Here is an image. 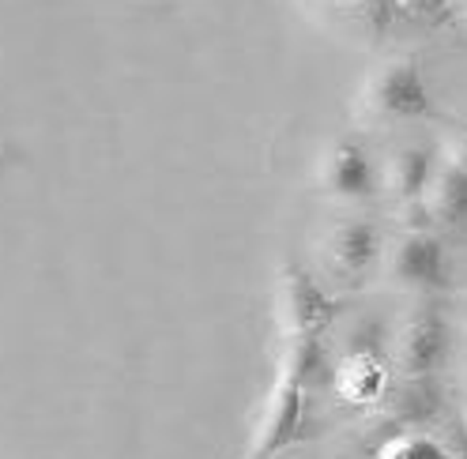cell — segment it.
Here are the masks:
<instances>
[{
    "label": "cell",
    "mask_w": 467,
    "mask_h": 459,
    "mask_svg": "<svg viewBox=\"0 0 467 459\" xmlns=\"http://www.w3.org/2000/svg\"><path fill=\"white\" fill-rule=\"evenodd\" d=\"M456 418H460V425H463V429H467V403H463V407H460V411H456Z\"/></svg>",
    "instance_id": "d6986e66"
},
{
    "label": "cell",
    "mask_w": 467,
    "mask_h": 459,
    "mask_svg": "<svg viewBox=\"0 0 467 459\" xmlns=\"http://www.w3.org/2000/svg\"><path fill=\"white\" fill-rule=\"evenodd\" d=\"M456 19V0H385L381 12H377L373 35H389L396 26H441Z\"/></svg>",
    "instance_id": "7c38bea8"
},
{
    "label": "cell",
    "mask_w": 467,
    "mask_h": 459,
    "mask_svg": "<svg viewBox=\"0 0 467 459\" xmlns=\"http://www.w3.org/2000/svg\"><path fill=\"white\" fill-rule=\"evenodd\" d=\"M373 459H452V452L437 429H415V434H396L377 444Z\"/></svg>",
    "instance_id": "4fadbf2b"
},
{
    "label": "cell",
    "mask_w": 467,
    "mask_h": 459,
    "mask_svg": "<svg viewBox=\"0 0 467 459\" xmlns=\"http://www.w3.org/2000/svg\"><path fill=\"white\" fill-rule=\"evenodd\" d=\"M441 158L467 178V125H456V128L441 139Z\"/></svg>",
    "instance_id": "5bb4252c"
},
{
    "label": "cell",
    "mask_w": 467,
    "mask_h": 459,
    "mask_svg": "<svg viewBox=\"0 0 467 459\" xmlns=\"http://www.w3.org/2000/svg\"><path fill=\"white\" fill-rule=\"evenodd\" d=\"M460 381H463V388H467V351H463V362H460Z\"/></svg>",
    "instance_id": "ac0fdd59"
},
{
    "label": "cell",
    "mask_w": 467,
    "mask_h": 459,
    "mask_svg": "<svg viewBox=\"0 0 467 459\" xmlns=\"http://www.w3.org/2000/svg\"><path fill=\"white\" fill-rule=\"evenodd\" d=\"M385 230L369 211H339L313 238V271L336 294L358 291L377 271L385 256Z\"/></svg>",
    "instance_id": "7a4b0ae2"
},
{
    "label": "cell",
    "mask_w": 467,
    "mask_h": 459,
    "mask_svg": "<svg viewBox=\"0 0 467 459\" xmlns=\"http://www.w3.org/2000/svg\"><path fill=\"white\" fill-rule=\"evenodd\" d=\"M437 166H441V139H430L422 132L392 136V143L381 155V189L392 211L422 204Z\"/></svg>",
    "instance_id": "9c48e42d"
},
{
    "label": "cell",
    "mask_w": 467,
    "mask_h": 459,
    "mask_svg": "<svg viewBox=\"0 0 467 459\" xmlns=\"http://www.w3.org/2000/svg\"><path fill=\"white\" fill-rule=\"evenodd\" d=\"M332 5H339V8H347V12H358L362 26H366V31H373L377 12H381L385 0H332Z\"/></svg>",
    "instance_id": "9a60e30c"
},
{
    "label": "cell",
    "mask_w": 467,
    "mask_h": 459,
    "mask_svg": "<svg viewBox=\"0 0 467 459\" xmlns=\"http://www.w3.org/2000/svg\"><path fill=\"white\" fill-rule=\"evenodd\" d=\"M452 317H456V324L467 332V291L456 298V309H452Z\"/></svg>",
    "instance_id": "2e32d148"
},
{
    "label": "cell",
    "mask_w": 467,
    "mask_h": 459,
    "mask_svg": "<svg viewBox=\"0 0 467 459\" xmlns=\"http://www.w3.org/2000/svg\"><path fill=\"white\" fill-rule=\"evenodd\" d=\"M8 162V148H0V166H5Z\"/></svg>",
    "instance_id": "ffe728a7"
},
{
    "label": "cell",
    "mask_w": 467,
    "mask_h": 459,
    "mask_svg": "<svg viewBox=\"0 0 467 459\" xmlns=\"http://www.w3.org/2000/svg\"><path fill=\"white\" fill-rule=\"evenodd\" d=\"M313 437H317L313 392L275 372L272 388L265 392V399H260V407H256L242 459H275L286 448H298Z\"/></svg>",
    "instance_id": "8992f818"
},
{
    "label": "cell",
    "mask_w": 467,
    "mask_h": 459,
    "mask_svg": "<svg viewBox=\"0 0 467 459\" xmlns=\"http://www.w3.org/2000/svg\"><path fill=\"white\" fill-rule=\"evenodd\" d=\"M449 418V392L437 377H392L385 395L366 411V437L369 452L385 444L396 434H415V429H441Z\"/></svg>",
    "instance_id": "52a82bcc"
},
{
    "label": "cell",
    "mask_w": 467,
    "mask_h": 459,
    "mask_svg": "<svg viewBox=\"0 0 467 459\" xmlns=\"http://www.w3.org/2000/svg\"><path fill=\"white\" fill-rule=\"evenodd\" d=\"M275 372L279 377H290L295 384H302L317 395L320 388H332V381H336L332 347L325 339H279Z\"/></svg>",
    "instance_id": "30bf717a"
},
{
    "label": "cell",
    "mask_w": 467,
    "mask_h": 459,
    "mask_svg": "<svg viewBox=\"0 0 467 459\" xmlns=\"http://www.w3.org/2000/svg\"><path fill=\"white\" fill-rule=\"evenodd\" d=\"M350 117H355V128L373 136V132H415L422 125H437L441 121V109H437L430 83L422 72V61L415 53H400L381 61L366 83L355 95V106H350Z\"/></svg>",
    "instance_id": "6da1fadb"
},
{
    "label": "cell",
    "mask_w": 467,
    "mask_h": 459,
    "mask_svg": "<svg viewBox=\"0 0 467 459\" xmlns=\"http://www.w3.org/2000/svg\"><path fill=\"white\" fill-rule=\"evenodd\" d=\"M343 312V298L320 282L313 268L286 260L275 271V332L279 339H325Z\"/></svg>",
    "instance_id": "ba28073f"
},
{
    "label": "cell",
    "mask_w": 467,
    "mask_h": 459,
    "mask_svg": "<svg viewBox=\"0 0 467 459\" xmlns=\"http://www.w3.org/2000/svg\"><path fill=\"white\" fill-rule=\"evenodd\" d=\"M456 317L445 298H407L389 328L392 377H437L452 354Z\"/></svg>",
    "instance_id": "3957f363"
},
{
    "label": "cell",
    "mask_w": 467,
    "mask_h": 459,
    "mask_svg": "<svg viewBox=\"0 0 467 459\" xmlns=\"http://www.w3.org/2000/svg\"><path fill=\"white\" fill-rule=\"evenodd\" d=\"M377 279L403 298H445L452 291V279L441 234L437 230H396L385 241Z\"/></svg>",
    "instance_id": "5b68a950"
},
{
    "label": "cell",
    "mask_w": 467,
    "mask_h": 459,
    "mask_svg": "<svg viewBox=\"0 0 467 459\" xmlns=\"http://www.w3.org/2000/svg\"><path fill=\"white\" fill-rule=\"evenodd\" d=\"M313 185H317V196H325L339 211H369L385 196L381 155L373 151L369 136L350 128L328 139V148L317 158Z\"/></svg>",
    "instance_id": "277c9868"
},
{
    "label": "cell",
    "mask_w": 467,
    "mask_h": 459,
    "mask_svg": "<svg viewBox=\"0 0 467 459\" xmlns=\"http://www.w3.org/2000/svg\"><path fill=\"white\" fill-rule=\"evenodd\" d=\"M426 211L433 219V230L437 234H449V230H460L467 222V178L460 169H452L445 158L437 166V174L426 189Z\"/></svg>",
    "instance_id": "8fae6325"
},
{
    "label": "cell",
    "mask_w": 467,
    "mask_h": 459,
    "mask_svg": "<svg viewBox=\"0 0 467 459\" xmlns=\"http://www.w3.org/2000/svg\"><path fill=\"white\" fill-rule=\"evenodd\" d=\"M456 19H467V0H456Z\"/></svg>",
    "instance_id": "e0dca14e"
}]
</instances>
